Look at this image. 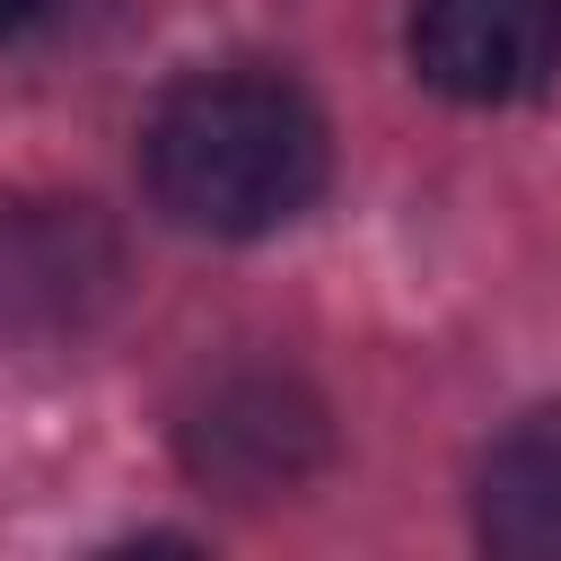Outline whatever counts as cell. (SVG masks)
Returning a JSON list of instances; mask_svg holds the SVG:
<instances>
[{
	"label": "cell",
	"mask_w": 561,
	"mask_h": 561,
	"mask_svg": "<svg viewBox=\"0 0 561 561\" xmlns=\"http://www.w3.org/2000/svg\"><path fill=\"white\" fill-rule=\"evenodd\" d=\"M333 175L324 105L263 61L184 70L140 123V193L193 237H272Z\"/></svg>",
	"instance_id": "cell-1"
},
{
	"label": "cell",
	"mask_w": 561,
	"mask_h": 561,
	"mask_svg": "<svg viewBox=\"0 0 561 561\" xmlns=\"http://www.w3.org/2000/svg\"><path fill=\"white\" fill-rule=\"evenodd\" d=\"M175 456L219 500H289L298 482L324 473L333 421H324L307 377H289V368H228L219 386H202L184 403Z\"/></svg>",
	"instance_id": "cell-2"
},
{
	"label": "cell",
	"mask_w": 561,
	"mask_h": 561,
	"mask_svg": "<svg viewBox=\"0 0 561 561\" xmlns=\"http://www.w3.org/2000/svg\"><path fill=\"white\" fill-rule=\"evenodd\" d=\"M123 298V237L79 193L0 202V342H79Z\"/></svg>",
	"instance_id": "cell-3"
},
{
	"label": "cell",
	"mask_w": 561,
	"mask_h": 561,
	"mask_svg": "<svg viewBox=\"0 0 561 561\" xmlns=\"http://www.w3.org/2000/svg\"><path fill=\"white\" fill-rule=\"evenodd\" d=\"M412 70L456 105H517L561 70V0H412Z\"/></svg>",
	"instance_id": "cell-4"
},
{
	"label": "cell",
	"mask_w": 561,
	"mask_h": 561,
	"mask_svg": "<svg viewBox=\"0 0 561 561\" xmlns=\"http://www.w3.org/2000/svg\"><path fill=\"white\" fill-rule=\"evenodd\" d=\"M473 535L500 561H561V403L517 412L473 465Z\"/></svg>",
	"instance_id": "cell-5"
},
{
	"label": "cell",
	"mask_w": 561,
	"mask_h": 561,
	"mask_svg": "<svg viewBox=\"0 0 561 561\" xmlns=\"http://www.w3.org/2000/svg\"><path fill=\"white\" fill-rule=\"evenodd\" d=\"M44 9H53V0H0V35H26Z\"/></svg>",
	"instance_id": "cell-6"
}]
</instances>
